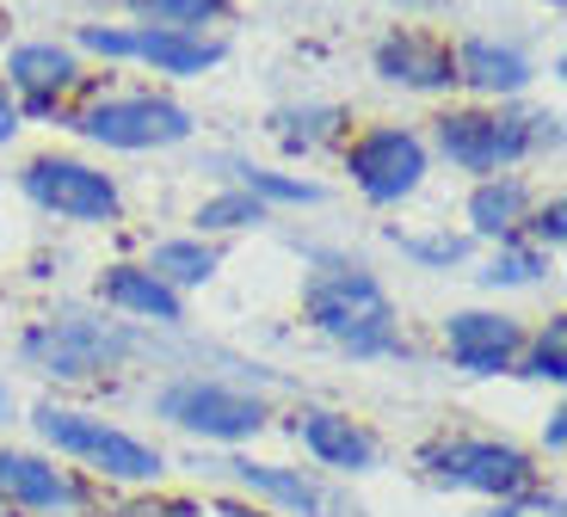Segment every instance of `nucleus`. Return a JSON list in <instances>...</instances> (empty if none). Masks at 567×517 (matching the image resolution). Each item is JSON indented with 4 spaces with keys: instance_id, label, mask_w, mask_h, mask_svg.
Masks as SVG:
<instances>
[{
    "instance_id": "bb28decb",
    "label": "nucleus",
    "mask_w": 567,
    "mask_h": 517,
    "mask_svg": "<svg viewBox=\"0 0 567 517\" xmlns=\"http://www.w3.org/2000/svg\"><path fill=\"white\" fill-rule=\"evenodd\" d=\"M389 240H395L413 266H425V271L468 266V252H475V235H451V228H444V235H401V228H389Z\"/></svg>"
},
{
    "instance_id": "f8f14e48",
    "label": "nucleus",
    "mask_w": 567,
    "mask_h": 517,
    "mask_svg": "<svg viewBox=\"0 0 567 517\" xmlns=\"http://www.w3.org/2000/svg\"><path fill=\"white\" fill-rule=\"evenodd\" d=\"M290 437L302 444V456H309L321 475L358 480V475H377V468H383V437L370 432L364 420L340 413V406H297V413H290Z\"/></svg>"
},
{
    "instance_id": "1a4fd4ad",
    "label": "nucleus",
    "mask_w": 567,
    "mask_h": 517,
    "mask_svg": "<svg viewBox=\"0 0 567 517\" xmlns=\"http://www.w3.org/2000/svg\"><path fill=\"white\" fill-rule=\"evenodd\" d=\"M74 50L105 56V62H148L155 74H173V81H198V74H210L228 56L223 38L173 31V25H81Z\"/></svg>"
},
{
    "instance_id": "4468645a",
    "label": "nucleus",
    "mask_w": 567,
    "mask_h": 517,
    "mask_svg": "<svg viewBox=\"0 0 567 517\" xmlns=\"http://www.w3.org/2000/svg\"><path fill=\"white\" fill-rule=\"evenodd\" d=\"M518 351H525V327L499 308H456L444 321V358H451V370H463L475 382L512 376Z\"/></svg>"
},
{
    "instance_id": "f257e3e1",
    "label": "nucleus",
    "mask_w": 567,
    "mask_h": 517,
    "mask_svg": "<svg viewBox=\"0 0 567 517\" xmlns=\"http://www.w3.org/2000/svg\"><path fill=\"white\" fill-rule=\"evenodd\" d=\"M302 314L309 327L340 345L352 364H395L408 358V333H401L395 296L383 290V278L364 266V259H346V252H321L315 271L302 278Z\"/></svg>"
},
{
    "instance_id": "a878e982",
    "label": "nucleus",
    "mask_w": 567,
    "mask_h": 517,
    "mask_svg": "<svg viewBox=\"0 0 567 517\" xmlns=\"http://www.w3.org/2000/svg\"><path fill=\"white\" fill-rule=\"evenodd\" d=\"M266 204H259V197H247L241 185H228V192H216V197H204L198 204V216H192V223H198V235L210 240V235H241V228H259L266 223Z\"/></svg>"
},
{
    "instance_id": "6ab92c4d",
    "label": "nucleus",
    "mask_w": 567,
    "mask_h": 517,
    "mask_svg": "<svg viewBox=\"0 0 567 517\" xmlns=\"http://www.w3.org/2000/svg\"><path fill=\"white\" fill-rule=\"evenodd\" d=\"M530 204H537V197H530V185L518 179V173H487V179H475V192H468V235L518 240Z\"/></svg>"
},
{
    "instance_id": "393cba45",
    "label": "nucleus",
    "mask_w": 567,
    "mask_h": 517,
    "mask_svg": "<svg viewBox=\"0 0 567 517\" xmlns=\"http://www.w3.org/2000/svg\"><path fill=\"white\" fill-rule=\"evenodd\" d=\"M235 0H124L136 25H173V31H204L228 13Z\"/></svg>"
},
{
    "instance_id": "7ed1b4c3",
    "label": "nucleus",
    "mask_w": 567,
    "mask_h": 517,
    "mask_svg": "<svg viewBox=\"0 0 567 517\" xmlns=\"http://www.w3.org/2000/svg\"><path fill=\"white\" fill-rule=\"evenodd\" d=\"M31 432L56 456L81 462L93 480H112V487H161L173 475V462L161 444L100 420V413H81V406H56V401L31 406Z\"/></svg>"
},
{
    "instance_id": "72a5a7b5",
    "label": "nucleus",
    "mask_w": 567,
    "mask_h": 517,
    "mask_svg": "<svg viewBox=\"0 0 567 517\" xmlns=\"http://www.w3.org/2000/svg\"><path fill=\"white\" fill-rule=\"evenodd\" d=\"M0 517H19V511H7V505H0Z\"/></svg>"
},
{
    "instance_id": "ddd939ff",
    "label": "nucleus",
    "mask_w": 567,
    "mask_h": 517,
    "mask_svg": "<svg viewBox=\"0 0 567 517\" xmlns=\"http://www.w3.org/2000/svg\"><path fill=\"white\" fill-rule=\"evenodd\" d=\"M210 468L228 487H241L247 499L271 505L278 517H327L340 505V487L321 468H290V462H254V456H223Z\"/></svg>"
},
{
    "instance_id": "b1692460",
    "label": "nucleus",
    "mask_w": 567,
    "mask_h": 517,
    "mask_svg": "<svg viewBox=\"0 0 567 517\" xmlns=\"http://www.w3.org/2000/svg\"><path fill=\"white\" fill-rule=\"evenodd\" d=\"M512 376L549 382V389H561V382H567V321H561V314H549V327L525 333V351H518Z\"/></svg>"
},
{
    "instance_id": "20e7f679",
    "label": "nucleus",
    "mask_w": 567,
    "mask_h": 517,
    "mask_svg": "<svg viewBox=\"0 0 567 517\" xmlns=\"http://www.w3.org/2000/svg\"><path fill=\"white\" fill-rule=\"evenodd\" d=\"M432 142H439V154L456 173L487 179V173H512L530 154L561 148V117L555 112H482V105H468V112H444L432 124Z\"/></svg>"
},
{
    "instance_id": "6e6552de",
    "label": "nucleus",
    "mask_w": 567,
    "mask_h": 517,
    "mask_svg": "<svg viewBox=\"0 0 567 517\" xmlns=\"http://www.w3.org/2000/svg\"><path fill=\"white\" fill-rule=\"evenodd\" d=\"M425 173H432V148H425V136L408 124H370L346 142V179H352V192L364 197V204H377V210L408 204L425 185Z\"/></svg>"
},
{
    "instance_id": "39448f33",
    "label": "nucleus",
    "mask_w": 567,
    "mask_h": 517,
    "mask_svg": "<svg viewBox=\"0 0 567 517\" xmlns=\"http://www.w3.org/2000/svg\"><path fill=\"white\" fill-rule=\"evenodd\" d=\"M413 468H420L439 493H463V499H482V505L543 487L537 456H530L525 444H512V437H487V432L432 437V444H420Z\"/></svg>"
},
{
    "instance_id": "c85d7f7f",
    "label": "nucleus",
    "mask_w": 567,
    "mask_h": 517,
    "mask_svg": "<svg viewBox=\"0 0 567 517\" xmlns=\"http://www.w3.org/2000/svg\"><path fill=\"white\" fill-rule=\"evenodd\" d=\"M561 235H567V204H561V197H549V204H530V216H525V228H518V240H530V247L555 252V247H561Z\"/></svg>"
},
{
    "instance_id": "473e14b6",
    "label": "nucleus",
    "mask_w": 567,
    "mask_h": 517,
    "mask_svg": "<svg viewBox=\"0 0 567 517\" xmlns=\"http://www.w3.org/2000/svg\"><path fill=\"white\" fill-rule=\"evenodd\" d=\"M327 517H364V511H358V505H352V499H346V493H340V505H333V511H327Z\"/></svg>"
},
{
    "instance_id": "dca6fc26",
    "label": "nucleus",
    "mask_w": 567,
    "mask_h": 517,
    "mask_svg": "<svg viewBox=\"0 0 567 517\" xmlns=\"http://www.w3.org/2000/svg\"><path fill=\"white\" fill-rule=\"evenodd\" d=\"M370 62H377V74H383L389 86H408V93H451L456 86L451 43L420 31V25H395L389 38H377Z\"/></svg>"
},
{
    "instance_id": "7c9ffc66",
    "label": "nucleus",
    "mask_w": 567,
    "mask_h": 517,
    "mask_svg": "<svg viewBox=\"0 0 567 517\" xmlns=\"http://www.w3.org/2000/svg\"><path fill=\"white\" fill-rule=\"evenodd\" d=\"M19 124H25V117H19V99L7 93V86H0V148H7V142L19 136Z\"/></svg>"
},
{
    "instance_id": "f704fd0d",
    "label": "nucleus",
    "mask_w": 567,
    "mask_h": 517,
    "mask_svg": "<svg viewBox=\"0 0 567 517\" xmlns=\"http://www.w3.org/2000/svg\"><path fill=\"white\" fill-rule=\"evenodd\" d=\"M549 7H561V0H549Z\"/></svg>"
},
{
    "instance_id": "a211bd4d",
    "label": "nucleus",
    "mask_w": 567,
    "mask_h": 517,
    "mask_svg": "<svg viewBox=\"0 0 567 517\" xmlns=\"http://www.w3.org/2000/svg\"><path fill=\"white\" fill-rule=\"evenodd\" d=\"M451 62H456V86H468V93H482V99H518L537 81L525 50L499 43V38H463L451 50Z\"/></svg>"
},
{
    "instance_id": "4be33fe9",
    "label": "nucleus",
    "mask_w": 567,
    "mask_h": 517,
    "mask_svg": "<svg viewBox=\"0 0 567 517\" xmlns=\"http://www.w3.org/2000/svg\"><path fill=\"white\" fill-rule=\"evenodd\" d=\"M228 167V179L241 185L247 197H259V204H297V210H309V204H321V185L315 179H302V173H271V167H254V161H223Z\"/></svg>"
},
{
    "instance_id": "9b49d317",
    "label": "nucleus",
    "mask_w": 567,
    "mask_h": 517,
    "mask_svg": "<svg viewBox=\"0 0 567 517\" xmlns=\"http://www.w3.org/2000/svg\"><path fill=\"white\" fill-rule=\"evenodd\" d=\"M0 505L19 517H86L93 487L74 468H56V456L38 449H0Z\"/></svg>"
},
{
    "instance_id": "f03ea898",
    "label": "nucleus",
    "mask_w": 567,
    "mask_h": 517,
    "mask_svg": "<svg viewBox=\"0 0 567 517\" xmlns=\"http://www.w3.org/2000/svg\"><path fill=\"white\" fill-rule=\"evenodd\" d=\"M148 351V333H136L130 321H105V314H81V308H62V314H43L19 333V364L43 382H105L124 376Z\"/></svg>"
},
{
    "instance_id": "c756f323",
    "label": "nucleus",
    "mask_w": 567,
    "mask_h": 517,
    "mask_svg": "<svg viewBox=\"0 0 567 517\" xmlns=\"http://www.w3.org/2000/svg\"><path fill=\"white\" fill-rule=\"evenodd\" d=\"M537 444L549 449V456H561V449H567V406H549V420H543Z\"/></svg>"
},
{
    "instance_id": "cd10ccee",
    "label": "nucleus",
    "mask_w": 567,
    "mask_h": 517,
    "mask_svg": "<svg viewBox=\"0 0 567 517\" xmlns=\"http://www.w3.org/2000/svg\"><path fill=\"white\" fill-rule=\"evenodd\" d=\"M475 517H561V487H530V493H512V499L482 505Z\"/></svg>"
},
{
    "instance_id": "f3484780",
    "label": "nucleus",
    "mask_w": 567,
    "mask_h": 517,
    "mask_svg": "<svg viewBox=\"0 0 567 517\" xmlns=\"http://www.w3.org/2000/svg\"><path fill=\"white\" fill-rule=\"evenodd\" d=\"M100 296H105V308L142 321L148 333H179L185 327V296L173 283H161L148 266H105Z\"/></svg>"
},
{
    "instance_id": "423d86ee",
    "label": "nucleus",
    "mask_w": 567,
    "mask_h": 517,
    "mask_svg": "<svg viewBox=\"0 0 567 517\" xmlns=\"http://www.w3.org/2000/svg\"><path fill=\"white\" fill-rule=\"evenodd\" d=\"M155 420H167L173 432L198 437V444L241 449V444H254V437L271 425V406H266V394L241 389V382L185 370V376H167L155 389Z\"/></svg>"
},
{
    "instance_id": "5701e85b",
    "label": "nucleus",
    "mask_w": 567,
    "mask_h": 517,
    "mask_svg": "<svg viewBox=\"0 0 567 517\" xmlns=\"http://www.w3.org/2000/svg\"><path fill=\"white\" fill-rule=\"evenodd\" d=\"M475 278H482V290H530V283L549 278V252L530 247V240H499V252Z\"/></svg>"
},
{
    "instance_id": "0eeeda50",
    "label": "nucleus",
    "mask_w": 567,
    "mask_h": 517,
    "mask_svg": "<svg viewBox=\"0 0 567 517\" xmlns=\"http://www.w3.org/2000/svg\"><path fill=\"white\" fill-rule=\"evenodd\" d=\"M74 136L100 142L117 154H148V148H173V142H192V112L167 93H105L93 105L69 117Z\"/></svg>"
},
{
    "instance_id": "2eb2a0df",
    "label": "nucleus",
    "mask_w": 567,
    "mask_h": 517,
    "mask_svg": "<svg viewBox=\"0 0 567 517\" xmlns=\"http://www.w3.org/2000/svg\"><path fill=\"white\" fill-rule=\"evenodd\" d=\"M69 86H81L74 43L38 38V43H13L7 50V93H19V117H50Z\"/></svg>"
},
{
    "instance_id": "412c9836",
    "label": "nucleus",
    "mask_w": 567,
    "mask_h": 517,
    "mask_svg": "<svg viewBox=\"0 0 567 517\" xmlns=\"http://www.w3.org/2000/svg\"><path fill=\"white\" fill-rule=\"evenodd\" d=\"M271 142H278L284 154H321L327 142L346 136V105H284V112H271Z\"/></svg>"
},
{
    "instance_id": "9d476101",
    "label": "nucleus",
    "mask_w": 567,
    "mask_h": 517,
    "mask_svg": "<svg viewBox=\"0 0 567 517\" xmlns=\"http://www.w3.org/2000/svg\"><path fill=\"white\" fill-rule=\"evenodd\" d=\"M19 192L38 204L43 216H62V223H86V228H105L117 223L124 210V192L105 167L93 161H74V154H38L19 167Z\"/></svg>"
},
{
    "instance_id": "aec40b11",
    "label": "nucleus",
    "mask_w": 567,
    "mask_h": 517,
    "mask_svg": "<svg viewBox=\"0 0 567 517\" xmlns=\"http://www.w3.org/2000/svg\"><path fill=\"white\" fill-rule=\"evenodd\" d=\"M216 266H223V252H216V240L204 235H167L148 247V271H155L161 283H173V290H204V283L216 278Z\"/></svg>"
},
{
    "instance_id": "2f4dec72",
    "label": "nucleus",
    "mask_w": 567,
    "mask_h": 517,
    "mask_svg": "<svg viewBox=\"0 0 567 517\" xmlns=\"http://www.w3.org/2000/svg\"><path fill=\"white\" fill-rule=\"evenodd\" d=\"M0 425H19V394L7 389V376H0Z\"/></svg>"
}]
</instances>
